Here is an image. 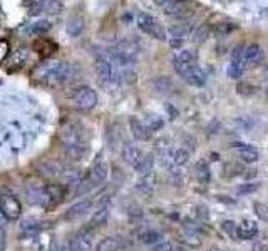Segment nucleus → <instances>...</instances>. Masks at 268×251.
<instances>
[{"instance_id": "1", "label": "nucleus", "mask_w": 268, "mask_h": 251, "mask_svg": "<svg viewBox=\"0 0 268 251\" xmlns=\"http://www.w3.org/2000/svg\"><path fill=\"white\" fill-rule=\"evenodd\" d=\"M32 77L49 87H62V85L74 82V79L77 77V67L74 64L64 61L42 62L32 70Z\"/></svg>"}, {"instance_id": "2", "label": "nucleus", "mask_w": 268, "mask_h": 251, "mask_svg": "<svg viewBox=\"0 0 268 251\" xmlns=\"http://www.w3.org/2000/svg\"><path fill=\"white\" fill-rule=\"evenodd\" d=\"M59 139H61L64 156L67 157L69 161H74V163L81 161L82 157L87 154L89 144L86 137H84L81 124L77 122L64 124L61 129V134H59Z\"/></svg>"}, {"instance_id": "3", "label": "nucleus", "mask_w": 268, "mask_h": 251, "mask_svg": "<svg viewBox=\"0 0 268 251\" xmlns=\"http://www.w3.org/2000/svg\"><path fill=\"white\" fill-rule=\"evenodd\" d=\"M96 74L102 85L109 89H116L121 82V74L114 62L108 56H99L96 59Z\"/></svg>"}, {"instance_id": "4", "label": "nucleus", "mask_w": 268, "mask_h": 251, "mask_svg": "<svg viewBox=\"0 0 268 251\" xmlns=\"http://www.w3.org/2000/svg\"><path fill=\"white\" fill-rule=\"evenodd\" d=\"M136 24H138L139 30L145 32L146 35L158 39V41H166V32L156 17L146 14V12H141V14L136 15Z\"/></svg>"}, {"instance_id": "5", "label": "nucleus", "mask_w": 268, "mask_h": 251, "mask_svg": "<svg viewBox=\"0 0 268 251\" xmlns=\"http://www.w3.org/2000/svg\"><path fill=\"white\" fill-rule=\"evenodd\" d=\"M73 102L74 107L82 112L93 111L97 105V92L89 85H81L73 92Z\"/></svg>"}, {"instance_id": "6", "label": "nucleus", "mask_w": 268, "mask_h": 251, "mask_svg": "<svg viewBox=\"0 0 268 251\" xmlns=\"http://www.w3.org/2000/svg\"><path fill=\"white\" fill-rule=\"evenodd\" d=\"M0 211L7 221H17L22 214V203L15 194L4 191L0 193Z\"/></svg>"}, {"instance_id": "7", "label": "nucleus", "mask_w": 268, "mask_h": 251, "mask_svg": "<svg viewBox=\"0 0 268 251\" xmlns=\"http://www.w3.org/2000/svg\"><path fill=\"white\" fill-rule=\"evenodd\" d=\"M67 196V189L62 183H50L45 184V191H44V203L42 206L45 209H54L59 204L64 201V198Z\"/></svg>"}, {"instance_id": "8", "label": "nucleus", "mask_w": 268, "mask_h": 251, "mask_svg": "<svg viewBox=\"0 0 268 251\" xmlns=\"http://www.w3.org/2000/svg\"><path fill=\"white\" fill-rule=\"evenodd\" d=\"M165 14L176 19H186L194 14V4L191 0H173L165 7Z\"/></svg>"}, {"instance_id": "9", "label": "nucleus", "mask_w": 268, "mask_h": 251, "mask_svg": "<svg viewBox=\"0 0 268 251\" xmlns=\"http://www.w3.org/2000/svg\"><path fill=\"white\" fill-rule=\"evenodd\" d=\"M94 233H96V231L93 228H89L87 224L77 231L73 240H70V244H73L74 251H91V249H93Z\"/></svg>"}, {"instance_id": "10", "label": "nucleus", "mask_w": 268, "mask_h": 251, "mask_svg": "<svg viewBox=\"0 0 268 251\" xmlns=\"http://www.w3.org/2000/svg\"><path fill=\"white\" fill-rule=\"evenodd\" d=\"M193 30H194V27L191 24H176V25H171L169 30H168L169 44H171L174 49H180L183 45V41H185L186 37L191 35Z\"/></svg>"}, {"instance_id": "11", "label": "nucleus", "mask_w": 268, "mask_h": 251, "mask_svg": "<svg viewBox=\"0 0 268 251\" xmlns=\"http://www.w3.org/2000/svg\"><path fill=\"white\" fill-rule=\"evenodd\" d=\"M194 61H196V57H194V54L191 50H181L173 61V67L176 70V74L183 77L188 70H191L196 65Z\"/></svg>"}, {"instance_id": "12", "label": "nucleus", "mask_w": 268, "mask_h": 251, "mask_svg": "<svg viewBox=\"0 0 268 251\" xmlns=\"http://www.w3.org/2000/svg\"><path fill=\"white\" fill-rule=\"evenodd\" d=\"M94 206V200H91V198H86V200H82L79 203L73 204L67 211H65V220L69 221H74V220H79L84 214H87L91 209Z\"/></svg>"}, {"instance_id": "13", "label": "nucleus", "mask_w": 268, "mask_h": 251, "mask_svg": "<svg viewBox=\"0 0 268 251\" xmlns=\"http://www.w3.org/2000/svg\"><path fill=\"white\" fill-rule=\"evenodd\" d=\"M109 203L108 201H101V203H97V208L94 211V214L93 218H91V221L87 223V226L89 228H93L94 231L96 229H99L101 226H104L108 221V218H109Z\"/></svg>"}, {"instance_id": "14", "label": "nucleus", "mask_w": 268, "mask_h": 251, "mask_svg": "<svg viewBox=\"0 0 268 251\" xmlns=\"http://www.w3.org/2000/svg\"><path fill=\"white\" fill-rule=\"evenodd\" d=\"M231 148L237 151V154L241 161L245 163H257L258 161V151L255 149L250 144H245V142H233Z\"/></svg>"}, {"instance_id": "15", "label": "nucleus", "mask_w": 268, "mask_h": 251, "mask_svg": "<svg viewBox=\"0 0 268 251\" xmlns=\"http://www.w3.org/2000/svg\"><path fill=\"white\" fill-rule=\"evenodd\" d=\"M206 72L198 67V65H194V67L191 70H188L185 76H183V79H185V82L193 85V87H201V85L206 84Z\"/></svg>"}, {"instance_id": "16", "label": "nucleus", "mask_w": 268, "mask_h": 251, "mask_svg": "<svg viewBox=\"0 0 268 251\" xmlns=\"http://www.w3.org/2000/svg\"><path fill=\"white\" fill-rule=\"evenodd\" d=\"M121 157L124 161H126L129 166H136V164L139 163V159L142 157V151L138 148V146H134V144H124L122 149H121Z\"/></svg>"}, {"instance_id": "17", "label": "nucleus", "mask_w": 268, "mask_h": 251, "mask_svg": "<svg viewBox=\"0 0 268 251\" xmlns=\"http://www.w3.org/2000/svg\"><path fill=\"white\" fill-rule=\"evenodd\" d=\"M263 61V49L258 44H250L245 45V64L248 65H258Z\"/></svg>"}, {"instance_id": "18", "label": "nucleus", "mask_w": 268, "mask_h": 251, "mask_svg": "<svg viewBox=\"0 0 268 251\" xmlns=\"http://www.w3.org/2000/svg\"><path fill=\"white\" fill-rule=\"evenodd\" d=\"M129 126H131V133H133L134 139L138 141H148L151 133H149V129L146 128L145 121H141L138 117H131L129 119Z\"/></svg>"}, {"instance_id": "19", "label": "nucleus", "mask_w": 268, "mask_h": 251, "mask_svg": "<svg viewBox=\"0 0 268 251\" xmlns=\"http://www.w3.org/2000/svg\"><path fill=\"white\" fill-rule=\"evenodd\" d=\"M34 50L37 52V54L44 56V57H49V56H52L57 50V45L54 42H50L49 39L41 37V39H37V41L34 42Z\"/></svg>"}, {"instance_id": "20", "label": "nucleus", "mask_w": 268, "mask_h": 251, "mask_svg": "<svg viewBox=\"0 0 268 251\" xmlns=\"http://www.w3.org/2000/svg\"><path fill=\"white\" fill-rule=\"evenodd\" d=\"M84 27H86V22H84V19L81 15H74L70 17L67 21V27H65V30H67V34L70 37H79L82 34Z\"/></svg>"}, {"instance_id": "21", "label": "nucleus", "mask_w": 268, "mask_h": 251, "mask_svg": "<svg viewBox=\"0 0 268 251\" xmlns=\"http://www.w3.org/2000/svg\"><path fill=\"white\" fill-rule=\"evenodd\" d=\"M258 233V226L255 221L245 220L241 224H238V238L240 240H250V238L257 236Z\"/></svg>"}, {"instance_id": "22", "label": "nucleus", "mask_w": 268, "mask_h": 251, "mask_svg": "<svg viewBox=\"0 0 268 251\" xmlns=\"http://www.w3.org/2000/svg\"><path fill=\"white\" fill-rule=\"evenodd\" d=\"M41 231V224L37 220H24L19 228V233L22 238H34Z\"/></svg>"}, {"instance_id": "23", "label": "nucleus", "mask_w": 268, "mask_h": 251, "mask_svg": "<svg viewBox=\"0 0 268 251\" xmlns=\"http://www.w3.org/2000/svg\"><path fill=\"white\" fill-rule=\"evenodd\" d=\"M154 188H156V174L154 173L145 174L139 180L138 186H136V189H138L139 193H145V194H151L154 191Z\"/></svg>"}, {"instance_id": "24", "label": "nucleus", "mask_w": 268, "mask_h": 251, "mask_svg": "<svg viewBox=\"0 0 268 251\" xmlns=\"http://www.w3.org/2000/svg\"><path fill=\"white\" fill-rule=\"evenodd\" d=\"M37 9L45 14H59L62 10L61 0H37Z\"/></svg>"}, {"instance_id": "25", "label": "nucleus", "mask_w": 268, "mask_h": 251, "mask_svg": "<svg viewBox=\"0 0 268 251\" xmlns=\"http://www.w3.org/2000/svg\"><path fill=\"white\" fill-rule=\"evenodd\" d=\"M153 168H154V156L153 154H142L139 163L134 166L136 173H139L141 176H145L148 173H153Z\"/></svg>"}, {"instance_id": "26", "label": "nucleus", "mask_w": 268, "mask_h": 251, "mask_svg": "<svg viewBox=\"0 0 268 251\" xmlns=\"http://www.w3.org/2000/svg\"><path fill=\"white\" fill-rule=\"evenodd\" d=\"M194 174H196V180L200 181V184H203V186H206V184L211 181V171L205 161H200L198 164H196Z\"/></svg>"}, {"instance_id": "27", "label": "nucleus", "mask_w": 268, "mask_h": 251, "mask_svg": "<svg viewBox=\"0 0 268 251\" xmlns=\"http://www.w3.org/2000/svg\"><path fill=\"white\" fill-rule=\"evenodd\" d=\"M50 27H52V24L49 21H37L29 25L27 32L30 35H44L50 30Z\"/></svg>"}, {"instance_id": "28", "label": "nucleus", "mask_w": 268, "mask_h": 251, "mask_svg": "<svg viewBox=\"0 0 268 251\" xmlns=\"http://www.w3.org/2000/svg\"><path fill=\"white\" fill-rule=\"evenodd\" d=\"M139 241L145 244H158L163 241V235L156 229H146L139 235Z\"/></svg>"}, {"instance_id": "29", "label": "nucleus", "mask_w": 268, "mask_h": 251, "mask_svg": "<svg viewBox=\"0 0 268 251\" xmlns=\"http://www.w3.org/2000/svg\"><path fill=\"white\" fill-rule=\"evenodd\" d=\"M145 124L149 129V133H156V131H159L163 126H165V121H163V117L158 114H148L145 119Z\"/></svg>"}, {"instance_id": "30", "label": "nucleus", "mask_w": 268, "mask_h": 251, "mask_svg": "<svg viewBox=\"0 0 268 251\" xmlns=\"http://www.w3.org/2000/svg\"><path fill=\"white\" fill-rule=\"evenodd\" d=\"M119 249V240L114 236H108L104 238L102 241H99V244H97L96 251H117Z\"/></svg>"}, {"instance_id": "31", "label": "nucleus", "mask_w": 268, "mask_h": 251, "mask_svg": "<svg viewBox=\"0 0 268 251\" xmlns=\"http://www.w3.org/2000/svg\"><path fill=\"white\" fill-rule=\"evenodd\" d=\"M193 42L194 44H203L208 37H210V27H208L206 24H201L200 27H196L193 30Z\"/></svg>"}, {"instance_id": "32", "label": "nucleus", "mask_w": 268, "mask_h": 251, "mask_svg": "<svg viewBox=\"0 0 268 251\" xmlns=\"http://www.w3.org/2000/svg\"><path fill=\"white\" fill-rule=\"evenodd\" d=\"M173 161L176 166H185V164L189 161V151L185 148H180V149H174L173 151Z\"/></svg>"}, {"instance_id": "33", "label": "nucleus", "mask_w": 268, "mask_h": 251, "mask_svg": "<svg viewBox=\"0 0 268 251\" xmlns=\"http://www.w3.org/2000/svg\"><path fill=\"white\" fill-rule=\"evenodd\" d=\"M221 229H223L228 235V238H231V240H240L238 238V224L235 221H230V220L223 221L221 223Z\"/></svg>"}, {"instance_id": "34", "label": "nucleus", "mask_w": 268, "mask_h": 251, "mask_svg": "<svg viewBox=\"0 0 268 251\" xmlns=\"http://www.w3.org/2000/svg\"><path fill=\"white\" fill-rule=\"evenodd\" d=\"M237 29V25L235 24H230V22H221V24H217V27L213 29V34L217 37H226L230 32H233Z\"/></svg>"}, {"instance_id": "35", "label": "nucleus", "mask_w": 268, "mask_h": 251, "mask_svg": "<svg viewBox=\"0 0 268 251\" xmlns=\"http://www.w3.org/2000/svg\"><path fill=\"white\" fill-rule=\"evenodd\" d=\"M243 72H245L243 65L235 64V62H230V64H228V67H226V76L230 77V79H235V81L243 76Z\"/></svg>"}, {"instance_id": "36", "label": "nucleus", "mask_w": 268, "mask_h": 251, "mask_svg": "<svg viewBox=\"0 0 268 251\" xmlns=\"http://www.w3.org/2000/svg\"><path fill=\"white\" fill-rule=\"evenodd\" d=\"M181 240L185 241V243H188L189 246H200V244H201L200 235L194 233V231H191V229H186V233H185V236L181 238Z\"/></svg>"}, {"instance_id": "37", "label": "nucleus", "mask_w": 268, "mask_h": 251, "mask_svg": "<svg viewBox=\"0 0 268 251\" xmlns=\"http://www.w3.org/2000/svg\"><path fill=\"white\" fill-rule=\"evenodd\" d=\"M154 87L158 92H161V94H165V92H169L173 89V82L169 81L168 77H159L158 81L154 82Z\"/></svg>"}, {"instance_id": "38", "label": "nucleus", "mask_w": 268, "mask_h": 251, "mask_svg": "<svg viewBox=\"0 0 268 251\" xmlns=\"http://www.w3.org/2000/svg\"><path fill=\"white\" fill-rule=\"evenodd\" d=\"M260 188V183H246V184H241V186L237 188V193L238 194H250L255 193Z\"/></svg>"}, {"instance_id": "39", "label": "nucleus", "mask_w": 268, "mask_h": 251, "mask_svg": "<svg viewBox=\"0 0 268 251\" xmlns=\"http://www.w3.org/2000/svg\"><path fill=\"white\" fill-rule=\"evenodd\" d=\"M237 91H238V94H241V96H252V94H255V87L252 84H246V82H240L237 85Z\"/></svg>"}, {"instance_id": "40", "label": "nucleus", "mask_w": 268, "mask_h": 251, "mask_svg": "<svg viewBox=\"0 0 268 251\" xmlns=\"http://www.w3.org/2000/svg\"><path fill=\"white\" fill-rule=\"evenodd\" d=\"M255 213H257V216L260 218V220L268 221V206H265V204L255 203Z\"/></svg>"}, {"instance_id": "41", "label": "nucleus", "mask_w": 268, "mask_h": 251, "mask_svg": "<svg viewBox=\"0 0 268 251\" xmlns=\"http://www.w3.org/2000/svg\"><path fill=\"white\" fill-rule=\"evenodd\" d=\"M10 54V45L7 41H4V39H0V64H2L5 59L9 57Z\"/></svg>"}, {"instance_id": "42", "label": "nucleus", "mask_w": 268, "mask_h": 251, "mask_svg": "<svg viewBox=\"0 0 268 251\" xmlns=\"http://www.w3.org/2000/svg\"><path fill=\"white\" fill-rule=\"evenodd\" d=\"M176 248L173 246V243H169V241H161L158 244H154V248L153 251H174Z\"/></svg>"}, {"instance_id": "43", "label": "nucleus", "mask_w": 268, "mask_h": 251, "mask_svg": "<svg viewBox=\"0 0 268 251\" xmlns=\"http://www.w3.org/2000/svg\"><path fill=\"white\" fill-rule=\"evenodd\" d=\"M5 244H7V235H5V229L0 226V251H5Z\"/></svg>"}, {"instance_id": "44", "label": "nucleus", "mask_w": 268, "mask_h": 251, "mask_svg": "<svg viewBox=\"0 0 268 251\" xmlns=\"http://www.w3.org/2000/svg\"><path fill=\"white\" fill-rule=\"evenodd\" d=\"M56 251H74V248L70 243H62V244H59Z\"/></svg>"}, {"instance_id": "45", "label": "nucleus", "mask_w": 268, "mask_h": 251, "mask_svg": "<svg viewBox=\"0 0 268 251\" xmlns=\"http://www.w3.org/2000/svg\"><path fill=\"white\" fill-rule=\"evenodd\" d=\"M252 251H268V248H266V244H263V243H260V241H257L253 244V248H252Z\"/></svg>"}, {"instance_id": "46", "label": "nucleus", "mask_w": 268, "mask_h": 251, "mask_svg": "<svg viewBox=\"0 0 268 251\" xmlns=\"http://www.w3.org/2000/svg\"><path fill=\"white\" fill-rule=\"evenodd\" d=\"M153 2H154L156 5H158V7H163V9H165L169 2H173V0H153Z\"/></svg>"}, {"instance_id": "47", "label": "nucleus", "mask_w": 268, "mask_h": 251, "mask_svg": "<svg viewBox=\"0 0 268 251\" xmlns=\"http://www.w3.org/2000/svg\"><path fill=\"white\" fill-rule=\"evenodd\" d=\"M4 221H5V218H4V214H2V211H0V226L4 224ZM2 228H4V226H2Z\"/></svg>"}, {"instance_id": "48", "label": "nucleus", "mask_w": 268, "mask_h": 251, "mask_svg": "<svg viewBox=\"0 0 268 251\" xmlns=\"http://www.w3.org/2000/svg\"><path fill=\"white\" fill-rule=\"evenodd\" d=\"M208 251H223V249H220V248H217V246H211Z\"/></svg>"}, {"instance_id": "49", "label": "nucleus", "mask_w": 268, "mask_h": 251, "mask_svg": "<svg viewBox=\"0 0 268 251\" xmlns=\"http://www.w3.org/2000/svg\"><path fill=\"white\" fill-rule=\"evenodd\" d=\"M2 12H4V10H2V5H0V15H2Z\"/></svg>"}]
</instances>
